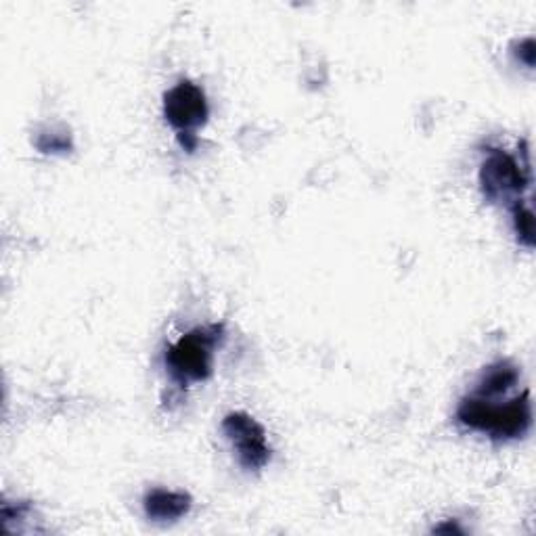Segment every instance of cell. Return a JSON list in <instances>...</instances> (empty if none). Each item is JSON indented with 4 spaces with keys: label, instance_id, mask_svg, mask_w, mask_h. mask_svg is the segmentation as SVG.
<instances>
[{
    "label": "cell",
    "instance_id": "obj_8",
    "mask_svg": "<svg viewBox=\"0 0 536 536\" xmlns=\"http://www.w3.org/2000/svg\"><path fill=\"white\" fill-rule=\"evenodd\" d=\"M511 218H513V231H516L518 241L524 248H534V212L528 201L518 199L511 206Z\"/></svg>",
    "mask_w": 536,
    "mask_h": 536
},
{
    "label": "cell",
    "instance_id": "obj_10",
    "mask_svg": "<svg viewBox=\"0 0 536 536\" xmlns=\"http://www.w3.org/2000/svg\"><path fill=\"white\" fill-rule=\"evenodd\" d=\"M516 57L520 59V63H524L526 67H534V57H536V44L534 38H522L520 42H516Z\"/></svg>",
    "mask_w": 536,
    "mask_h": 536
},
{
    "label": "cell",
    "instance_id": "obj_9",
    "mask_svg": "<svg viewBox=\"0 0 536 536\" xmlns=\"http://www.w3.org/2000/svg\"><path fill=\"white\" fill-rule=\"evenodd\" d=\"M36 147L42 153H65V151L72 149V141H70V134L47 130L36 139Z\"/></svg>",
    "mask_w": 536,
    "mask_h": 536
},
{
    "label": "cell",
    "instance_id": "obj_2",
    "mask_svg": "<svg viewBox=\"0 0 536 536\" xmlns=\"http://www.w3.org/2000/svg\"><path fill=\"white\" fill-rule=\"evenodd\" d=\"M225 342V325L197 327L168 346L164 363L178 386L206 382L212 375L214 350Z\"/></svg>",
    "mask_w": 536,
    "mask_h": 536
},
{
    "label": "cell",
    "instance_id": "obj_4",
    "mask_svg": "<svg viewBox=\"0 0 536 536\" xmlns=\"http://www.w3.org/2000/svg\"><path fill=\"white\" fill-rule=\"evenodd\" d=\"M222 432L233 442L239 465L248 472H260L273 457L271 446H268L266 432L260 423L243 411L229 413L222 419Z\"/></svg>",
    "mask_w": 536,
    "mask_h": 536
},
{
    "label": "cell",
    "instance_id": "obj_6",
    "mask_svg": "<svg viewBox=\"0 0 536 536\" xmlns=\"http://www.w3.org/2000/svg\"><path fill=\"white\" fill-rule=\"evenodd\" d=\"M191 497L187 493L168 488H153L143 499L145 516L153 522H176L191 511Z\"/></svg>",
    "mask_w": 536,
    "mask_h": 536
},
{
    "label": "cell",
    "instance_id": "obj_5",
    "mask_svg": "<svg viewBox=\"0 0 536 536\" xmlns=\"http://www.w3.org/2000/svg\"><path fill=\"white\" fill-rule=\"evenodd\" d=\"M164 116L176 132H195L210 116L206 93L191 80H181L164 95Z\"/></svg>",
    "mask_w": 536,
    "mask_h": 536
},
{
    "label": "cell",
    "instance_id": "obj_7",
    "mask_svg": "<svg viewBox=\"0 0 536 536\" xmlns=\"http://www.w3.org/2000/svg\"><path fill=\"white\" fill-rule=\"evenodd\" d=\"M518 379H520V371L516 365H513L511 361H497L484 369L478 382L476 396H484V398L501 396L516 386Z\"/></svg>",
    "mask_w": 536,
    "mask_h": 536
},
{
    "label": "cell",
    "instance_id": "obj_1",
    "mask_svg": "<svg viewBox=\"0 0 536 536\" xmlns=\"http://www.w3.org/2000/svg\"><path fill=\"white\" fill-rule=\"evenodd\" d=\"M457 421L461 426L482 432L493 440H518L532 428L530 392L507 402H493L484 396H467L457 407Z\"/></svg>",
    "mask_w": 536,
    "mask_h": 536
},
{
    "label": "cell",
    "instance_id": "obj_3",
    "mask_svg": "<svg viewBox=\"0 0 536 536\" xmlns=\"http://www.w3.org/2000/svg\"><path fill=\"white\" fill-rule=\"evenodd\" d=\"M532 183L530 164L505 149H488L480 166V189L490 204L518 201Z\"/></svg>",
    "mask_w": 536,
    "mask_h": 536
},
{
    "label": "cell",
    "instance_id": "obj_12",
    "mask_svg": "<svg viewBox=\"0 0 536 536\" xmlns=\"http://www.w3.org/2000/svg\"><path fill=\"white\" fill-rule=\"evenodd\" d=\"M434 532H463L455 522H449V524H440L434 528Z\"/></svg>",
    "mask_w": 536,
    "mask_h": 536
},
{
    "label": "cell",
    "instance_id": "obj_11",
    "mask_svg": "<svg viewBox=\"0 0 536 536\" xmlns=\"http://www.w3.org/2000/svg\"><path fill=\"white\" fill-rule=\"evenodd\" d=\"M178 143H181V147L185 151H195L197 147V137H195V132H178Z\"/></svg>",
    "mask_w": 536,
    "mask_h": 536
}]
</instances>
